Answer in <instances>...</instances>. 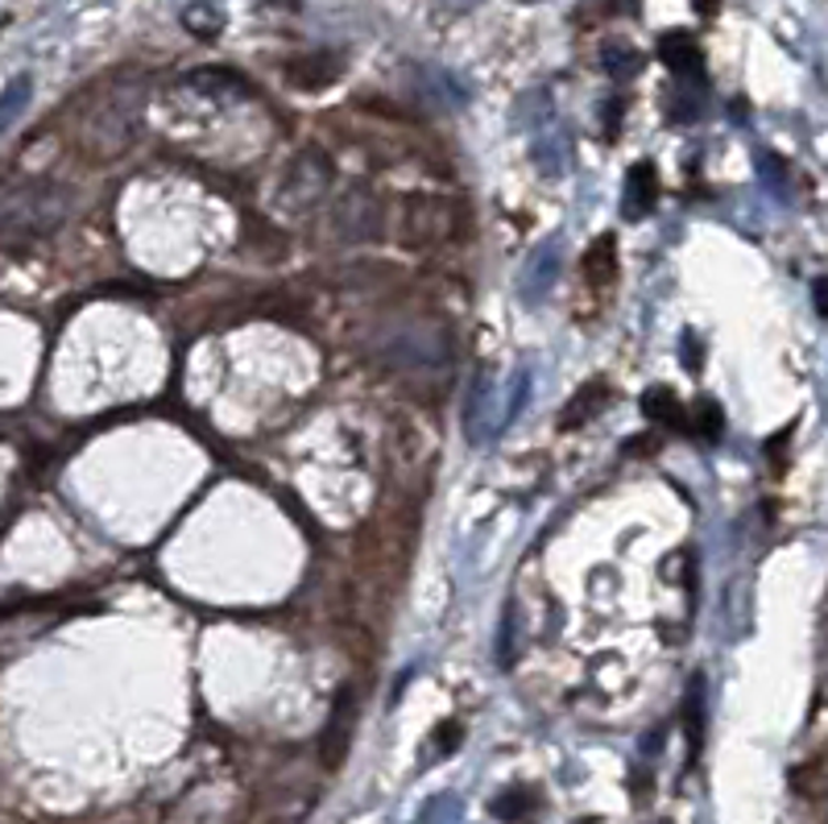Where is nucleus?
Listing matches in <instances>:
<instances>
[{"mask_svg": "<svg viewBox=\"0 0 828 824\" xmlns=\"http://www.w3.org/2000/svg\"><path fill=\"white\" fill-rule=\"evenodd\" d=\"M658 58H663L679 79H691V75H700V67H705L700 46H696L691 34H684V30H675V34H667L658 42Z\"/></svg>", "mask_w": 828, "mask_h": 824, "instance_id": "obj_8", "label": "nucleus"}, {"mask_svg": "<svg viewBox=\"0 0 828 824\" xmlns=\"http://www.w3.org/2000/svg\"><path fill=\"white\" fill-rule=\"evenodd\" d=\"M613 270H618V258H613V237H601V241L588 249L585 258V274L592 286H604L613 282Z\"/></svg>", "mask_w": 828, "mask_h": 824, "instance_id": "obj_12", "label": "nucleus"}, {"mask_svg": "<svg viewBox=\"0 0 828 824\" xmlns=\"http://www.w3.org/2000/svg\"><path fill=\"white\" fill-rule=\"evenodd\" d=\"M460 738H465V729H460V722H444V725H439V734L432 738L435 755H439V758L451 755V750L460 746Z\"/></svg>", "mask_w": 828, "mask_h": 824, "instance_id": "obj_18", "label": "nucleus"}, {"mask_svg": "<svg viewBox=\"0 0 828 824\" xmlns=\"http://www.w3.org/2000/svg\"><path fill=\"white\" fill-rule=\"evenodd\" d=\"M604 398H609V390H604V381H588L580 394L571 398L568 406H564V419H559V427H580L588 414H597L604 406Z\"/></svg>", "mask_w": 828, "mask_h": 824, "instance_id": "obj_10", "label": "nucleus"}, {"mask_svg": "<svg viewBox=\"0 0 828 824\" xmlns=\"http://www.w3.org/2000/svg\"><path fill=\"white\" fill-rule=\"evenodd\" d=\"M460 220H465L460 204H451L444 195H411L402 204L397 241L414 249V253H423V249H435V245H448L460 232Z\"/></svg>", "mask_w": 828, "mask_h": 824, "instance_id": "obj_2", "label": "nucleus"}, {"mask_svg": "<svg viewBox=\"0 0 828 824\" xmlns=\"http://www.w3.org/2000/svg\"><path fill=\"white\" fill-rule=\"evenodd\" d=\"M691 4H696L700 13H712V9H717V0H691Z\"/></svg>", "mask_w": 828, "mask_h": 824, "instance_id": "obj_21", "label": "nucleus"}, {"mask_svg": "<svg viewBox=\"0 0 828 824\" xmlns=\"http://www.w3.org/2000/svg\"><path fill=\"white\" fill-rule=\"evenodd\" d=\"M70 199L54 183H18L0 187V245L42 241L63 228Z\"/></svg>", "mask_w": 828, "mask_h": 824, "instance_id": "obj_1", "label": "nucleus"}, {"mask_svg": "<svg viewBox=\"0 0 828 824\" xmlns=\"http://www.w3.org/2000/svg\"><path fill=\"white\" fill-rule=\"evenodd\" d=\"M385 228V204L378 199V191L364 183H348L331 195V232L348 245L378 241Z\"/></svg>", "mask_w": 828, "mask_h": 824, "instance_id": "obj_4", "label": "nucleus"}, {"mask_svg": "<svg viewBox=\"0 0 828 824\" xmlns=\"http://www.w3.org/2000/svg\"><path fill=\"white\" fill-rule=\"evenodd\" d=\"M25 100H30V79L21 75V79H13V87L0 96V129H4V124H13V117L25 108Z\"/></svg>", "mask_w": 828, "mask_h": 824, "instance_id": "obj_16", "label": "nucleus"}, {"mask_svg": "<svg viewBox=\"0 0 828 824\" xmlns=\"http://www.w3.org/2000/svg\"><path fill=\"white\" fill-rule=\"evenodd\" d=\"M655 195H658L655 171H651V166H639V171L630 174V199H625V207H630L634 216H642V212H651Z\"/></svg>", "mask_w": 828, "mask_h": 824, "instance_id": "obj_13", "label": "nucleus"}, {"mask_svg": "<svg viewBox=\"0 0 828 824\" xmlns=\"http://www.w3.org/2000/svg\"><path fill=\"white\" fill-rule=\"evenodd\" d=\"M816 311H820V319L828 315V303H825V282H816Z\"/></svg>", "mask_w": 828, "mask_h": 824, "instance_id": "obj_20", "label": "nucleus"}, {"mask_svg": "<svg viewBox=\"0 0 828 824\" xmlns=\"http://www.w3.org/2000/svg\"><path fill=\"white\" fill-rule=\"evenodd\" d=\"M141 133V96H112L100 112H91L84 133V150L96 162L121 158Z\"/></svg>", "mask_w": 828, "mask_h": 824, "instance_id": "obj_3", "label": "nucleus"}, {"mask_svg": "<svg viewBox=\"0 0 828 824\" xmlns=\"http://www.w3.org/2000/svg\"><path fill=\"white\" fill-rule=\"evenodd\" d=\"M604 67H609V75L625 79V75H634V71H639V54H630V51H621V46H613V51H604Z\"/></svg>", "mask_w": 828, "mask_h": 824, "instance_id": "obj_17", "label": "nucleus"}, {"mask_svg": "<svg viewBox=\"0 0 828 824\" xmlns=\"http://www.w3.org/2000/svg\"><path fill=\"white\" fill-rule=\"evenodd\" d=\"M352 734H357V692H352V687H345V692L336 696V704H331L328 729H324V738H319V758H324V767H328V771L345 767L348 746H352Z\"/></svg>", "mask_w": 828, "mask_h": 824, "instance_id": "obj_6", "label": "nucleus"}, {"mask_svg": "<svg viewBox=\"0 0 828 824\" xmlns=\"http://www.w3.org/2000/svg\"><path fill=\"white\" fill-rule=\"evenodd\" d=\"M696 427L705 431L708 440H717V435H721V427H724V423H721V411H717L712 402H708V406H700V411H696Z\"/></svg>", "mask_w": 828, "mask_h": 824, "instance_id": "obj_19", "label": "nucleus"}, {"mask_svg": "<svg viewBox=\"0 0 828 824\" xmlns=\"http://www.w3.org/2000/svg\"><path fill=\"white\" fill-rule=\"evenodd\" d=\"M538 800H535V791L531 788H510L501 800H493V812H498L501 821H522L531 807H535Z\"/></svg>", "mask_w": 828, "mask_h": 824, "instance_id": "obj_15", "label": "nucleus"}, {"mask_svg": "<svg viewBox=\"0 0 828 824\" xmlns=\"http://www.w3.org/2000/svg\"><path fill=\"white\" fill-rule=\"evenodd\" d=\"M183 25H187L195 37H216L225 30V18H220L216 4H190L187 13H183Z\"/></svg>", "mask_w": 828, "mask_h": 824, "instance_id": "obj_14", "label": "nucleus"}, {"mask_svg": "<svg viewBox=\"0 0 828 824\" xmlns=\"http://www.w3.org/2000/svg\"><path fill=\"white\" fill-rule=\"evenodd\" d=\"M331 183H336V166H331L319 150H307V154L294 158L291 166H286V174H282L277 207H282V212H291V216L310 212V207L319 204V199L331 191Z\"/></svg>", "mask_w": 828, "mask_h": 824, "instance_id": "obj_5", "label": "nucleus"}, {"mask_svg": "<svg viewBox=\"0 0 828 824\" xmlns=\"http://www.w3.org/2000/svg\"><path fill=\"white\" fill-rule=\"evenodd\" d=\"M663 824H672V821H663Z\"/></svg>", "mask_w": 828, "mask_h": 824, "instance_id": "obj_22", "label": "nucleus"}, {"mask_svg": "<svg viewBox=\"0 0 828 824\" xmlns=\"http://www.w3.org/2000/svg\"><path fill=\"white\" fill-rule=\"evenodd\" d=\"M340 58L331 51H315V54H303V58H294V63H286V79H291L298 91H319V87H328L336 75H340Z\"/></svg>", "mask_w": 828, "mask_h": 824, "instance_id": "obj_7", "label": "nucleus"}, {"mask_svg": "<svg viewBox=\"0 0 828 824\" xmlns=\"http://www.w3.org/2000/svg\"><path fill=\"white\" fill-rule=\"evenodd\" d=\"M642 411H646V419H655V423L684 427V406H679V398L675 394H667V386H655L651 394L642 398Z\"/></svg>", "mask_w": 828, "mask_h": 824, "instance_id": "obj_11", "label": "nucleus"}, {"mask_svg": "<svg viewBox=\"0 0 828 824\" xmlns=\"http://www.w3.org/2000/svg\"><path fill=\"white\" fill-rule=\"evenodd\" d=\"M684 729H688V750L691 758L700 755V741H705V680L696 675L684 696Z\"/></svg>", "mask_w": 828, "mask_h": 824, "instance_id": "obj_9", "label": "nucleus"}]
</instances>
